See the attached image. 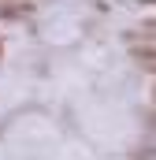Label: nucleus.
<instances>
[{
  "instance_id": "f257e3e1",
  "label": "nucleus",
  "mask_w": 156,
  "mask_h": 160,
  "mask_svg": "<svg viewBox=\"0 0 156 160\" xmlns=\"http://www.w3.org/2000/svg\"><path fill=\"white\" fill-rule=\"evenodd\" d=\"M130 56H134L145 71H153V75H156V45H149V41H145V45L130 41Z\"/></svg>"
},
{
  "instance_id": "f03ea898",
  "label": "nucleus",
  "mask_w": 156,
  "mask_h": 160,
  "mask_svg": "<svg viewBox=\"0 0 156 160\" xmlns=\"http://www.w3.org/2000/svg\"><path fill=\"white\" fill-rule=\"evenodd\" d=\"M141 30H145V34H156V22H145Z\"/></svg>"
},
{
  "instance_id": "7ed1b4c3",
  "label": "nucleus",
  "mask_w": 156,
  "mask_h": 160,
  "mask_svg": "<svg viewBox=\"0 0 156 160\" xmlns=\"http://www.w3.org/2000/svg\"><path fill=\"white\" fill-rule=\"evenodd\" d=\"M153 97H156V89H153Z\"/></svg>"
}]
</instances>
